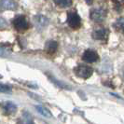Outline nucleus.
<instances>
[{
  "mask_svg": "<svg viewBox=\"0 0 124 124\" xmlns=\"http://www.w3.org/2000/svg\"><path fill=\"white\" fill-rule=\"evenodd\" d=\"M75 74L77 75L78 78H84V79H87L89 78L93 73V70L91 66L89 65H78L76 68H75Z\"/></svg>",
  "mask_w": 124,
  "mask_h": 124,
  "instance_id": "f257e3e1",
  "label": "nucleus"
},
{
  "mask_svg": "<svg viewBox=\"0 0 124 124\" xmlns=\"http://www.w3.org/2000/svg\"><path fill=\"white\" fill-rule=\"evenodd\" d=\"M13 26L15 27L16 30L18 31H24L26 29H28L29 24H28V22L25 18L24 16H17L15 17L13 20Z\"/></svg>",
  "mask_w": 124,
  "mask_h": 124,
  "instance_id": "f03ea898",
  "label": "nucleus"
},
{
  "mask_svg": "<svg viewBox=\"0 0 124 124\" xmlns=\"http://www.w3.org/2000/svg\"><path fill=\"white\" fill-rule=\"evenodd\" d=\"M90 17L95 23L103 22L106 17V11L103 8H94L91 11Z\"/></svg>",
  "mask_w": 124,
  "mask_h": 124,
  "instance_id": "7ed1b4c3",
  "label": "nucleus"
},
{
  "mask_svg": "<svg viewBox=\"0 0 124 124\" xmlns=\"http://www.w3.org/2000/svg\"><path fill=\"white\" fill-rule=\"evenodd\" d=\"M80 17L76 12H69L67 14V23L73 29H78L80 26Z\"/></svg>",
  "mask_w": 124,
  "mask_h": 124,
  "instance_id": "20e7f679",
  "label": "nucleus"
},
{
  "mask_svg": "<svg viewBox=\"0 0 124 124\" xmlns=\"http://www.w3.org/2000/svg\"><path fill=\"white\" fill-rule=\"evenodd\" d=\"M82 59L86 62H95L99 60V55L95 50H87L82 56Z\"/></svg>",
  "mask_w": 124,
  "mask_h": 124,
  "instance_id": "39448f33",
  "label": "nucleus"
},
{
  "mask_svg": "<svg viewBox=\"0 0 124 124\" xmlns=\"http://www.w3.org/2000/svg\"><path fill=\"white\" fill-rule=\"evenodd\" d=\"M0 107L1 109L3 110V112L7 114V115H10V114H13L15 113L16 110H17V106L16 105L10 102V101H6V102H3L0 104Z\"/></svg>",
  "mask_w": 124,
  "mask_h": 124,
  "instance_id": "423d86ee",
  "label": "nucleus"
},
{
  "mask_svg": "<svg viewBox=\"0 0 124 124\" xmlns=\"http://www.w3.org/2000/svg\"><path fill=\"white\" fill-rule=\"evenodd\" d=\"M34 23H35V25L37 26V29H43L45 28L48 23H49V20L46 18L45 16H42V15H37L34 18Z\"/></svg>",
  "mask_w": 124,
  "mask_h": 124,
  "instance_id": "0eeeda50",
  "label": "nucleus"
},
{
  "mask_svg": "<svg viewBox=\"0 0 124 124\" xmlns=\"http://www.w3.org/2000/svg\"><path fill=\"white\" fill-rule=\"evenodd\" d=\"M107 37V31L106 29H98V30H95L93 33V39H96V40H103Z\"/></svg>",
  "mask_w": 124,
  "mask_h": 124,
  "instance_id": "6e6552de",
  "label": "nucleus"
},
{
  "mask_svg": "<svg viewBox=\"0 0 124 124\" xmlns=\"http://www.w3.org/2000/svg\"><path fill=\"white\" fill-rule=\"evenodd\" d=\"M0 4L3 8L5 9H9V10H12V9H15L16 8V3L14 0H1L0 1Z\"/></svg>",
  "mask_w": 124,
  "mask_h": 124,
  "instance_id": "1a4fd4ad",
  "label": "nucleus"
},
{
  "mask_svg": "<svg viewBox=\"0 0 124 124\" xmlns=\"http://www.w3.org/2000/svg\"><path fill=\"white\" fill-rule=\"evenodd\" d=\"M58 48V43L56 41H49L48 43L46 44V47H45V50L48 53L52 54L54 53Z\"/></svg>",
  "mask_w": 124,
  "mask_h": 124,
  "instance_id": "9d476101",
  "label": "nucleus"
},
{
  "mask_svg": "<svg viewBox=\"0 0 124 124\" xmlns=\"http://www.w3.org/2000/svg\"><path fill=\"white\" fill-rule=\"evenodd\" d=\"M36 108H37V112H38L40 115H42L43 117H45V118H51V117H52V115H51V113L50 112V110L47 109L46 107L41 106H37Z\"/></svg>",
  "mask_w": 124,
  "mask_h": 124,
  "instance_id": "9b49d317",
  "label": "nucleus"
},
{
  "mask_svg": "<svg viewBox=\"0 0 124 124\" xmlns=\"http://www.w3.org/2000/svg\"><path fill=\"white\" fill-rule=\"evenodd\" d=\"M17 124H35L32 120V118L30 117L29 114L27 113H23V115L22 116V118H20Z\"/></svg>",
  "mask_w": 124,
  "mask_h": 124,
  "instance_id": "f8f14e48",
  "label": "nucleus"
},
{
  "mask_svg": "<svg viewBox=\"0 0 124 124\" xmlns=\"http://www.w3.org/2000/svg\"><path fill=\"white\" fill-rule=\"evenodd\" d=\"M114 27L115 29H117L118 31L124 33V18H120L117 20L114 23Z\"/></svg>",
  "mask_w": 124,
  "mask_h": 124,
  "instance_id": "ddd939ff",
  "label": "nucleus"
},
{
  "mask_svg": "<svg viewBox=\"0 0 124 124\" xmlns=\"http://www.w3.org/2000/svg\"><path fill=\"white\" fill-rule=\"evenodd\" d=\"M54 2L61 8H67L72 5V0H54Z\"/></svg>",
  "mask_w": 124,
  "mask_h": 124,
  "instance_id": "4468645a",
  "label": "nucleus"
},
{
  "mask_svg": "<svg viewBox=\"0 0 124 124\" xmlns=\"http://www.w3.org/2000/svg\"><path fill=\"white\" fill-rule=\"evenodd\" d=\"M93 0H86V2H87L88 5H92V4H93Z\"/></svg>",
  "mask_w": 124,
  "mask_h": 124,
  "instance_id": "2eb2a0df",
  "label": "nucleus"
},
{
  "mask_svg": "<svg viewBox=\"0 0 124 124\" xmlns=\"http://www.w3.org/2000/svg\"><path fill=\"white\" fill-rule=\"evenodd\" d=\"M123 76H124V70H123Z\"/></svg>",
  "mask_w": 124,
  "mask_h": 124,
  "instance_id": "dca6fc26",
  "label": "nucleus"
}]
</instances>
